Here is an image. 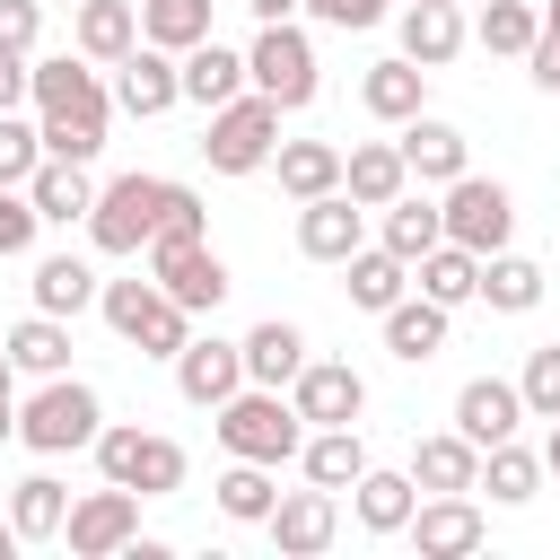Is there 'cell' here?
Instances as JSON below:
<instances>
[{
	"label": "cell",
	"instance_id": "1",
	"mask_svg": "<svg viewBox=\"0 0 560 560\" xmlns=\"http://www.w3.org/2000/svg\"><path fill=\"white\" fill-rule=\"evenodd\" d=\"M26 105H35V131H44V158H79L96 166L105 158V131H114V88L88 52H35L26 70Z\"/></svg>",
	"mask_w": 560,
	"mask_h": 560
},
{
	"label": "cell",
	"instance_id": "2",
	"mask_svg": "<svg viewBox=\"0 0 560 560\" xmlns=\"http://www.w3.org/2000/svg\"><path fill=\"white\" fill-rule=\"evenodd\" d=\"M105 429V394L88 376H35V394L18 402V446L26 455H88Z\"/></svg>",
	"mask_w": 560,
	"mask_h": 560
},
{
	"label": "cell",
	"instance_id": "3",
	"mask_svg": "<svg viewBox=\"0 0 560 560\" xmlns=\"http://www.w3.org/2000/svg\"><path fill=\"white\" fill-rule=\"evenodd\" d=\"M210 429H219V446L228 455H245V464H298V438H306V420H298V402L280 394V385H236L219 411H210Z\"/></svg>",
	"mask_w": 560,
	"mask_h": 560
},
{
	"label": "cell",
	"instance_id": "4",
	"mask_svg": "<svg viewBox=\"0 0 560 560\" xmlns=\"http://www.w3.org/2000/svg\"><path fill=\"white\" fill-rule=\"evenodd\" d=\"M96 315H105V332H114L122 350H140V359H175V350L192 341V315H184L158 280H105V289H96Z\"/></svg>",
	"mask_w": 560,
	"mask_h": 560
},
{
	"label": "cell",
	"instance_id": "5",
	"mask_svg": "<svg viewBox=\"0 0 560 560\" xmlns=\"http://www.w3.org/2000/svg\"><path fill=\"white\" fill-rule=\"evenodd\" d=\"M96 481H122V490H140V499H175L184 490V446L175 438H158V429H140V420H105L96 429Z\"/></svg>",
	"mask_w": 560,
	"mask_h": 560
},
{
	"label": "cell",
	"instance_id": "6",
	"mask_svg": "<svg viewBox=\"0 0 560 560\" xmlns=\"http://www.w3.org/2000/svg\"><path fill=\"white\" fill-rule=\"evenodd\" d=\"M245 88H262L280 114H306V105H315V88H324L315 35H306L298 18H280V26H254V44H245Z\"/></svg>",
	"mask_w": 560,
	"mask_h": 560
},
{
	"label": "cell",
	"instance_id": "7",
	"mask_svg": "<svg viewBox=\"0 0 560 560\" xmlns=\"http://www.w3.org/2000/svg\"><path fill=\"white\" fill-rule=\"evenodd\" d=\"M271 149H280V105H271L262 88H245V96L210 105V131H201L210 175H262V166H271Z\"/></svg>",
	"mask_w": 560,
	"mask_h": 560
},
{
	"label": "cell",
	"instance_id": "8",
	"mask_svg": "<svg viewBox=\"0 0 560 560\" xmlns=\"http://www.w3.org/2000/svg\"><path fill=\"white\" fill-rule=\"evenodd\" d=\"M88 254H105V262H122V254H149V236H158V175H114V184H96V201H88Z\"/></svg>",
	"mask_w": 560,
	"mask_h": 560
},
{
	"label": "cell",
	"instance_id": "9",
	"mask_svg": "<svg viewBox=\"0 0 560 560\" xmlns=\"http://www.w3.org/2000/svg\"><path fill=\"white\" fill-rule=\"evenodd\" d=\"M149 280H158L184 315H219V306H228V289H236L210 236H149Z\"/></svg>",
	"mask_w": 560,
	"mask_h": 560
},
{
	"label": "cell",
	"instance_id": "10",
	"mask_svg": "<svg viewBox=\"0 0 560 560\" xmlns=\"http://www.w3.org/2000/svg\"><path fill=\"white\" fill-rule=\"evenodd\" d=\"M438 219H446V236L455 245H472V254H499L508 236H516V192L499 184V175H455V184H438Z\"/></svg>",
	"mask_w": 560,
	"mask_h": 560
},
{
	"label": "cell",
	"instance_id": "11",
	"mask_svg": "<svg viewBox=\"0 0 560 560\" xmlns=\"http://www.w3.org/2000/svg\"><path fill=\"white\" fill-rule=\"evenodd\" d=\"M131 534H140V490H122V481H105V490L70 499V516H61L70 560H122V551H131Z\"/></svg>",
	"mask_w": 560,
	"mask_h": 560
},
{
	"label": "cell",
	"instance_id": "12",
	"mask_svg": "<svg viewBox=\"0 0 560 560\" xmlns=\"http://www.w3.org/2000/svg\"><path fill=\"white\" fill-rule=\"evenodd\" d=\"M262 534H271V551L280 560H324L332 542H341V490H280L271 499V516H262Z\"/></svg>",
	"mask_w": 560,
	"mask_h": 560
},
{
	"label": "cell",
	"instance_id": "13",
	"mask_svg": "<svg viewBox=\"0 0 560 560\" xmlns=\"http://www.w3.org/2000/svg\"><path fill=\"white\" fill-rule=\"evenodd\" d=\"M105 88H114V114H131V122H158V114L184 105V70H175L166 44H131V52L105 70Z\"/></svg>",
	"mask_w": 560,
	"mask_h": 560
},
{
	"label": "cell",
	"instance_id": "14",
	"mask_svg": "<svg viewBox=\"0 0 560 560\" xmlns=\"http://www.w3.org/2000/svg\"><path fill=\"white\" fill-rule=\"evenodd\" d=\"M411 542H420V560H464V551H481L490 542V516L472 508V490H429L420 508H411V525H402Z\"/></svg>",
	"mask_w": 560,
	"mask_h": 560
},
{
	"label": "cell",
	"instance_id": "15",
	"mask_svg": "<svg viewBox=\"0 0 560 560\" xmlns=\"http://www.w3.org/2000/svg\"><path fill=\"white\" fill-rule=\"evenodd\" d=\"M289 402H298L306 429H332V420H359V411H368V376H359L350 359H315V350H306V368L289 376Z\"/></svg>",
	"mask_w": 560,
	"mask_h": 560
},
{
	"label": "cell",
	"instance_id": "16",
	"mask_svg": "<svg viewBox=\"0 0 560 560\" xmlns=\"http://www.w3.org/2000/svg\"><path fill=\"white\" fill-rule=\"evenodd\" d=\"M359 245H368V210H359L341 184L315 192V201H298V254H306V262H332V271H341Z\"/></svg>",
	"mask_w": 560,
	"mask_h": 560
},
{
	"label": "cell",
	"instance_id": "17",
	"mask_svg": "<svg viewBox=\"0 0 560 560\" xmlns=\"http://www.w3.org/2000/svg\"><path fill=\"white\" fill-rule=\"evenodd\" d=\"M166 368H175V394H184L192 411H219V402L245 385V350H236V341H219V332H192Z\"/></svg>",
	"mask_w": 560,
	"mask_h": 560
},
{
	"label": "cell",
	"instance_id": "18",
	"mask_svg": "<svg viewBox=\"0 0 560 560\" xmlns=\"http://www.w3.org/2000/svg\"><path fill=\"white\" fill-rule=\"evenodd\" d=\"M394 26H402V61H420V70H446V61L472 44L464 0H402V9H394Z\"/></svg>",
	"mask_w": 560,
	"mask_h": 560
},
{
	"label": "cell",
	"instance_id": "19",
	"mask_svg": "<svg viewBox=\"0 0 560 560\" xmlns=\"http://www.w3.org/2000/svg\"><path fill=\"white\" fill-rule=\"evenodd\" d=\"M394 149H402V166H411V184H455L464 166H472V140L446 122V114H411V122H394Z\"/></svg>",
	"mask_w": 560,
	"mask_h": 560
},
{
	"label": "cell",
	"instance_id": "20",
	"mask_svg": "<svg viewBox=\"0 0 560 560\" xmlns=\"http://www.w3.org/2000/svg\"><path fill=\"white\" fill-rule=\"evenodd\" d=\"M376 332H385V359H402V368H429L438 350H446V332H455V315L438 306V298H420V289H402L385 315H376Z\"/></svg>",
	"mask_w": 560,
	"mask_h": 560
},
{
	"label": "cell",
	"instance_id": "21",
	"mask_svg": "<svg viewBox=\"0 0 560 560\" xmlns=\"http://www.w3.org/2000/svg\"><path fill=\"white\" fill-rule=\"evenodd\" d=\"M411 508H420V481L394 472V464H368V472L350 481V525H359L368 542H394V534L411 525Z\"/></svg>",
	"mask_w": 560,
	"mask_h": 560
},
{
	"label": "cell",
	"instance_id": "22",
	"mask_svg": "<svg viewBox=\"0 0 560 560\" xmlns=\"http://www.w3.org/2000/svg\"><path fill=\"white\" fill-rule=\"evenodd\" d=\"M455 429H464L472 446L516 438V429H525V394H516V376H464V385H455Z\"/></svg>",
	"mask_w": 560,
	"mask_h": 560
},
{
	"label": "cell",
	"instance_id": "23",
	"mask_svg": "<svg viewBox=\"0 0 560 560\" xmlns=\"http://www.w3.org/2000/svg\"><path fill=\"white\" fill-rule=\"evenodd\" d=\"M131 44H140V0H70V52L114 70Z\"/></svg>",
	"mask_w": 560,
	"mask_h": 560
},
{
	"label": "cell",
	"instance_id": "24",
	"mask_svg": "<svg viewBox=\"0 0 560 560\" xmlns=\"http://www.w3.org/2000/svg\"><path fill=\"white\" fill-rule=\"evenodd\" d=\"M359 105H368V122H411L420 105H429V70L420 61H402V52H385V61H368L359 70Z\"/></svg>",
	"mask_w": 560,
	"mask_h": 560
},
{
	"label": "cell",
	"instance_id": "25",
	"mask_svg": "<svg viewBox=\"0 0 560 560\" xmlns=\"http://www.w3.org/2000/svg\"><path fill=\"white\" fill-rule=\"evenodd\" d=\"M26 201H35V219H44V228H79V219H88V201H96V175H88L79 158H35Z\"/></svg>",
	"mask_w": 560,
	"mask_h": 560
},
{
	"label": "cell",
	"instance_id": "26",
	"mask_svg": "<svg viewBox=\"0 0 560 560\" xmlns=\"http://www.w3.org/2000/svg\"><path fill=\"white\" fill-rule=\"evenodd\" d=\"M0 350H9V368H18V376H70V315L26 306V315L0 332Z\"/></svg>",
	"mask_w": 560,
	"mask_h": 560
},
{
	"label": "cell",
	"instance_id": "27",
	"mask_svg": "<svg viewBox=\"0 0 560 560\" xmlns=\"http://www.w3.org/2000/svg\"><path fill=\"white\" fill-rule=\"evenodd\" d=\"M298 472H306L315 490H350V481L368 472V438H359V420L306 429V438H298Z\"/></svg>",
	"mask_w": 560,
	"mask_h": 560
},
{
	"label": "cell",
	"instance_id": "28",
	"mask_svg": "<svg viewBox=\"0 0 560 560\" xmlns=\"http://www.w3.org/2000/svg\"><path fill=\"white\" fill-rule=\"evenodd\" d=\"M175 70H184V105H228V96H245V52L236 44H219V35H201L192 52H175Z\"/></svg>",
	"mask_w": 560,
	"mask_h": 560
},
{
	"label": "cell",
	"instance_id": "29",
	"mask_svg": "<svg viewBox=\"0 0 560 560\" xmlns=\"http://www.w3.org/2000/svg\"><path fill=\"white\" fill-rule=\"evenodd\" d=\"M402 184H411V166H402L394 140H350V149H341V192H350L359 210H385Z\"/></svg>",
	"mask_w": 560,
	"mask_h": 560
},
{
	"label": "cell",
	"instance_id": "30",
	"mask_svg": "<svg viewBox=\"0 0 560 560\" xmlns=\"http://www.w3.org/2000/svg\"><path fill=\"white\" fill-rule=\"evenodd\" d=\"M411 289H420V298H438V306L455 315V306H472V298H481V254H472V245H455V236H438V245L411 262Z\"/></svg>",
	"mask_w": 560,
	"mask_h": 560
},
{
	"label": "cell",
	"instance_id": "31",
	"mask_svg": "<svg viewBox=\"0 0 560 560\" xmlns=\"http://www.w3.org/2000/svg\"><path fill=\"white\" fill-rule=\"evenodd\" d=\"M236 350H245V385H280V394H289V376L306 368V324H289V315H262V324H254Z\"/></svg>",
	"mask_w": 560,
	"mask_h": 560
},
{
	"label": "cell",
	"instance_id": "32",
	"mask_svg": "<svg viewBox=\"0 0 560 560\" xmlns=\"http://www.w3.org/2000/svg\"><path fill=\"white\" fill-rule=\"evenodd\" d=\"M26 289H35V306H44V315H70V324H79V315L96 306V289H105V280H96V262H88V254H35V280H26Z\"/></svg>",
	"mask_w": 560,
	"mask_h": 560
},
{
	"label": "cell",
	"instance_id": "33",
	"mask_svg": "<svg viewBox=\"0 0 560 560\" xmlns=\"http://www.w3.org/2000/svg\"><path fill=\"white\" fill-rule=\"evenodd\" d=\"M542 262L534 254H516V245H499V254H481V306L490 315H534L542 306Z\"/></svg>",
	"mask_w": 560,
	"mask_h": 560
},
{
	"label": "cell",
	"instance_id": "34",
	"mask_svg": "<svg viewBox=\"0 0 560 560\" xmlns=\"http://www.w3.org/2000/svg\"><path fill=\"white\" fill-rule=\"evenodd\" d=\"M411 481H420V499L429 490H472V472H481V446L464 438V429H429L420 446H411V464H402Z\"/></svg>",
	"mask_w": 560,
	"mask_h": 560
},
{
	"label": "cell",
	"instance_id": "35",
	"mask_svg": "<svg viewBox=\"0 0 560 560\" xmlns=\"http://www.w3.org/2000/svg\"><path fill=\"white\" fill-rule=\"evenodd\" d=\"M438 236H446V219H438V201H429V192H411V184L376 210V245H385V254H402V262H420Z\"/></svg>",
	"mask_w": 560,
	"mask_h": 560
},
{
	"label": "cell",
	"instance_id": "36",
	"mask_svg": "<svg viewBox=\"0 0 560 560\" xmlns=\"http://www.w3.org/2000/svg\"><path fill=\"white\" fill-rule=\"evenodd\" d=\"M472 490H490V508H525V499L542 490V455H534L525 438H499V446H481Z\"/></svg>",
	"mask_w": 560,
	"mask_h": 560
},
{
	"label": "cell",
	"instance_id": "37",
	"mask_svg": "<svg viewBox=\"0 0 560 560\" xmlns=\"http://www.w3.org/2000/svg\"><path fill=\"white\" fill-rule=\"evenodd\" d=\"M271 175H280L289 201H315V192L341 184V140H280L271 149Z\"/></svg>",
	"mask_w": 560,
	"mask_h": 560
},
{
	"label": "cell",
	"instance_id": "38",
	"mask_svg": "<svg viewBox=\"0 0 560 560\" xmlns=\"http://www.w3.org/2000/svg\"><path fill=\"white\" fill-rule=\"evenodd\" d=\"M341 289H350V306H359V315H385V306L411 289V262H402V254H385V245H359V254L341 262Z\"/></svg>",
	"mask_w": 560,
	"mask_h": 560
},
{
	"label": "cell",
	"instance_id": "39",
	"mask_svg": "<svg viewBox=\"0 0 560 560\" xmlns=\"http://www.w3.org/2000/svg\"><path fill=\"white\" fill-rule=\"evenodd\" d=\"M534 35H542V9H534V0H472V44H481V52L525 61Z\"/></svg>",
	"mask_w": 560,
	"mask_h": 560
},
{
	"label": "cell",
	"instance_id": "40",
	"mask_svg": "<svg viewBox=\"0 0 560 560\" xmlns=\"http://www.w3.org/2000/svg\"><path fill=\"white\" fill-rule=\"evenodd\" d=\"M210 499H219V516H228V525H262V516H271V499H280V481H271V464L228 455V472L210 481Z\"/></svg>",
	"mask_w": 560,
	"mask_h": 560
},
{
	"label": "cell",
	"instance_id": "41",
	"mask_svg": "<svg viewBox=\"0 0 560 560\" xmlns=\"http://www.w3.org/2000/svg\"><path fill=\"white\" fill-rule=\"evenodd\" d=\"M61 516H70V490H61L52 472H26V481L9 490V525H18V542H61Z\"/></svg>",
	"mask_w": 560,
	"mask_h": 560
},
{
	"label": "cell",
	"instance_id": "42",
	"mask_svg": "<svg viewBox=\"0 0 560 560\" xmlns=\"http://www.w3.org/2000/svg\"><path fill=\"white\" fill-rule=\"evenodd\" d=\"M210 9H219V0H140V44L192 52V44L210 35Z\"/></svg>",
	"mask_w": 560,
	"mask_h": 560
},
{
	"label": "cell",
	"instance_id": "43",
	"mask_svg": "<svg viewBox=\"0 0 560 560\" xmlns=\"http://www.w3.org/2000/svg\"><path fill=\"white\" fill-rule=\"evenodd\" d=\"M516 394H525V420H560V341L525 350V368H516Z\"/></svg>",
	"mask_w": 560,
	"mask_h": 560
},
{
	"label": "cell",
	"instance_id": "44",
	"mask_svg": "<svg viewBox=\"0 0 560 560\" xmlns=\"http://www.w3.org/2000/svg\"><path fill=\"white\" fill-rule=\"evenodd\" d=\"M158 236H210V201L175 175H158Z\"/></svg>",
	"mask_w": 560,
	"mask_h": 560
},
{
	"label": "cell",
	"instance_id": "45",
	"mask_svg": "<svg viewBox=\"0 0 560 560\" xmlns=\"http://www.w3.org/2000/svg\"><path fill=\"white\" fill-rule=\"evenodd\" d=\"M35 158H44V131L26 122V105H18V114H0V184H26V175H35Z\"/></svg>",
	"mask_w": 560,
	"mask_h": 560
},
{
	"label": "cell",
	"instance_id": "46",
	"mask_svg": "<svg viewBox=\"0 0 560 560\" xmlns=\"http://www.w3.org/2000/svg\"><path fill=\"white\" fill-rule=\"evenodd\" d=\"M35 236H44V219H35V201H26V184H0V262H18V254H35Z\"/></svg>",
	"mask_w": 560,
	"mask_h": 560
},
{
	"label": "cell",
	"instance_id": "47",
	"mask_svg": "<svg viewBox=\"0 0 560 560\" xmlns=\"http://www.w3.org/2000/svg\"><path fill=\"white\" fill-rule=\"evenodd\" d=\"M306 18H315V26H332V35H368V26H385V18H394V0H306Z\"/></svg>",
	"mask_w": 560,
	"mask_h": 560
},
{
	"label": "cell",
	"instance_id": "48",
	"mask_svg": "<svg viewBox=\"0 0 560 560\" xmlns=\"http://www.w3.org/2000/svg\"><path fill=\"white\" fill-rule=\"evenodd\" d=\"M0 44L9 52H35L44 44V0H0Z\"/></svg>",
	"mask_w": 560,
	"mask_h": 560
},
{
	"label": "cell",
	"instance_id": "49",
	"mask_svg": "<svg viewBox=\"0 0 560 560\" xmlns=\"http://www.w3.org/2000/svg\"><path fill=\"white\" fill-rule=\"evenodd\" d=\"M525 79H534L542 96H560V26H542V35L525 44Z\"/></svg>",
	"mask_w": 560,
	"mask_h": 560
},
{
	"label": "cell",
	"instance_id": "50",
	"mask_svg": "<svg viewBox=\"0 0 560 560\" xmlns=\"http://www.w3.org/2000/svg\"><path fill=\"white\" fill-rule=\"evenodd\" d=\"M26 70H35V52H9V44H0V114L26 105Z\"/></svg>",
	"mask_w": 560,
	"mask_h": 560
},
{
	"label": "cell",
	"instance_id": "51",
	"mask_svg": "<svg viewBox=\"0 0 560 560\" xmlns=\"http://www.w3.org/2000/svg\"><path fill=\"white\" fill-rule=\"evenodd\" d=\"M254 9V26H280V18H306V0H245Z\"/></svg>",
	"mask_w": 560,
	"mask_h": 560
},
{
	"label": "cell",
	"instance_id": "52",
	"mask_svg": "<svg viewBox=\"0 0 560 560\" xmlns=\"http://www.w3.org/2000/svg\"><path fill=\"white\" fill-rule=\"evenodd\" d=\"M18 438V394H0V446Z\"/></svg>",
	"mask_w": 560,
	"mask_h": 560
},
{
	"label": "cell",
	"instance_id": "53",
	"mask_svg": "<svg viewBox=\"0 0 560 560\" xmlns=\"http://www.w3.org/2000/svg\"><path fill=\"white\" fill-rule=\"evenodd\" d=\"M542 472L560 481V420H551V438H542Z\"/></svg>",
	"mask_w": 560,
	"mask_h": 560
},
{
	"label": "cell",
	"instance_id": "54",
	"mask_svg": "<svg viewBox=\"0 0 560 560\" xmlns=\"http://www.w3.org/2000/svg\"><path fill=\"white\" fill-rule=\"evenodd\" d=\"M9 551H26V542H18V525H9V516H0V560H9Z\"/></svg>",
	"mask_w": 560,
	"mask_h": 560
},
{
	"label": "cell",
	"instance_id": "55",
	"mask_svg": "<svg viewBox=\"0 0 560 560\" xmlns=\"http://www.w3.org/2000/svg\"><path fill=\"white\" fill-rule=\"evenodd\" d=\"M0 394H18V368H9V350H0Z\"/></svg>",
	"mask_w": 560,
	"mask_h": 560
},
{
	"label": "cell",
	"instance_id": "56",
	"mask_svg": "<svg viewBox=\"0 0 560 560\" xmlns=\"http://www.w3.org/2000/svg\"><path fill=\"white\" fill-rule=\"evenodd\" d=\"M542 26H560V0H542Z\"/></svg>",
	"mask_w": 560,
	"mask_h": 560
},
{
	"label": "cell",
	"instance_id": "57",
	"mask_svg": "<svg viewBox=\"0 0 560 560\" xmlns=\"http://www.w3.org/2000/svg\"><path fill=\"white\" fill-rule=\"evenodd\" d=\"M44 9H70V0H44Z\"/></svg>",
	"mask_w": 560,
	"mask_h": 560
},
{
	"label": "cell",
	"instance_id": "58",
	"mask_svg": "<svg viewBox=\"0 0 560 560\" xmlns=\"http://www.w3.org/2000/svg\"><path fill=\"white\" fill-rule=\"evenodd\" d=\"M394 9H402V0H394Z\"/></svg>",
	"mask_w": 560,
	"mask_h": 560
}]
</instances>
